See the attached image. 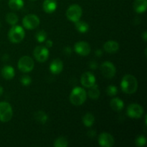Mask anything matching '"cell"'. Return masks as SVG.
Listing matches in <instances>:
<instances>
[{
  "label": "cell",
  "instance_id": "d4e9b609",
  "mask_svg": "<svg viewBox=\"0 0 147 147\" xmlns=\"http://www.w3.org/2000/svg\"><path fill=\"white\" fill-rule=\"evenodd\" d=\"M18 17L14 13L9 12L6 16V21H7L8 24H11V25H15L18 22Z\"/></svg>",
  "mask_w": 147,
  "mask_h": 147
},
{
  "label": "cell",
  "instance_id": "ac0fdd59",
  "mask_svg": "<svg viewBox=\"0 0 147 147\" xmlns=\"http://www.w3.org/2000/svg\"><path fill=\"white\" fill-rule=\"evenodd\" d=\"M14 70L11 66L6 65L1 69V76L6 80H11L14 76Z\"/></svg>",
  "mask_w": 147,
  "mask_h": 147
},
{
  "label": "cell",
  "instance_id": "ffe728a7",
  "mask_svg": "<svg viewBox=\"0 0 147 147\" xmlns=\"http://www.w3.org/2000/svg\"><path fill=\"white\" fill-rule=\"evenodd\" d=\"M88 96L90 98L92 99H97L100 96V90L98 85L95 83L93 86L90 87V89L88 90Z\"/></svg>",
  "mask_w": 147,
  "mask_h": 147
},
{
  "label": "cell",
  "instance_id": "ba28073f",
  "mask_svg": "<svg viewBox=\"0 0 147 147\" xmlns=\"http://www.w3.org/2000/svg\"><path fill=\"white\" fill-rule=\"evenodd\" d=\"M128 116L132 119H139L144 113V109L142 106L137 103H132L129 105L126 110Z\"/></svg>",
  "mask_w": 147,
  "mask_h": 147
},
{
  "label": "cell",
  "instance_id": "d6a6232c",
  "mask_svg": "<svg viewBox=\"0 0 147 147\" xmlns=\"http://www.w3.org/2000/svg\"><path fill=\"white\" fill-rule=\"evenodd\" d=\"M96 135V132L94 130H90L88 132V136L90 138H93Z\"/></svg>",
  "mask_w": 147,
  "mask_h": 147
},
{
  "label": "cell",
  "instance_id": "e575fe53",
  "mask_svg": "<svg viewBox=\"0 0 147 147\" xmlns=\"http://www.w3.org/2000/svg\"><path fill=\"white\" fill-rule=\"evenodd\" d=\"M53 42H52V40H47V41H46V47H53Z\"/></svg>",
  "mask_w": 147,
  "mask_h": 147
},
{
  "label": "cell",
  "instance_id": "83f0119b",
  "mask_svg": "<svg viewBox=\"0 0 147 147\" xmlns=\"http://www.w3.org/2000/svg\"><path fill=\"white\" fill-rule=\"evenodd\" d=\"M106 93L109 96H114L117 94L118 89L115 86H109L106 88Z\"/></svg>",
  "mask_w": 147,
  "mask_h": 147
},
{
  "label": "cell",
  "instance_id": "cb8c5ba5",
  "mask_svg": "<svg viewBox=\"0 0 147 147\" xmlns=\"http://www.w3.org/2000/svg\"><path fill=\"white\" fill-rule=\"evenodd\" d=\"M76 30L80 33H85L88 32L89 30V25L84 21H80V20L76 22Z\"/></svg>",
  "mask_w": 147,
  "mask_h": 147
},
{
  "label": "cell",
  "instance_id": "f35d334b",
  "mask_svg": "<svg viewBox=\"0 0 147 147\" xmlns=\"http://www.w3.org/2000/svg\"><path fill=\"white\" fill-rule=\"evenodd\" d=\"M1 22H0V27H1Z\"/></svg>",
  "mask_w": 147,
  "mask_h": 147
},
{
  "label": "cell",
  "instance_id": "277c9868",
  "mask_svg": "<svg viewBox=\"0 0 147 147\" xmlns=\"http://www.w3.org/2000/svg\"><path fill=\"white\" fill-rule=\"evenodd\" d=\"M13 111L11 105L7 102L0 103V121L1 122H8L12 118Z\"/></svg>",
  "mask_w": 147,
  "mask_h": 147
},
{
  "label": "cell",
  "instance_id": "d6986e66",
  "mask_svg": "<svg viewBox=\"0 0 147 147\" xmlns=\"http://www.w3.org/2000/svg\"><path fill=\"white\" fill-rule=\"evenodd\" d=\"M110 106L111 109L113 111H121L123 109L124 104H123V100H121L120 98H113L111 100Z\"/></svg>",
  "mask_w": 147,
  "mask_h": 147
},
{
  "label": "cell",
  "instance_id": "9a60e30c",
  "mask_svg": "<svg viewBox=\"0 0 147 147\" xmlns=\"http://www.w3.org/2000/svg\"><path fill=\"white\" fill-rule=\"evenodd\" d=\"M42 7L45 12L53 13L57 9V1L56 0H45Z\"/></svg>",
  "mask_w": 147,
  "mask_h": 147
},
{
  "label": "cell",
  "instance_id": "836d02e7",
  "mask_svg": "<svg viewBox=\"0 0 147 147\" xmlns=\"http://www.w3.org/2000/svg\"><path fill=\"white\" fill-rule=\"evenodd\" d=\"M95 53H96V56L100 57V56H102V55H103V51H102L101 50H100V49H98V50H96V51H95Z\"/></svg>",
  "mask_w": 147,
  "mask_h": 147
},
{
  "label": "cell",
  "instance_id": "44dd1931",
  "mask_svg": "<svg viewBox=\"0 0 147 147\" xmlns=\"http://www.w3.org/2000/svg\"><path fill=\"white\" fill-rule=\"evenodd\" d=\"M95 122V117L92 113H87L83 117V123L87 127H90Z\"/></svg>",
  "mask_w": 147,
  "mask_h": 147
},
{
  "label": "cell",
  "instance_id": "5b68a950",
  "mask_svg": "<svg viewBox=\"0 0 147 147\" xmlns=\"http://www.w3.org/2000/svg\"><path fill=\"white\" fill-rule=\"evenodd\" d=\"M82 8L78 4H73L70 6L66 11V16L67 19L71 22H76L78 21L82 16Z\"/></svg>",
  "mask_w": 147,
  "mask_h": 147
},
{
  "label": "cell",
  "instance_id": "5bb4252c",
  "mask_svg": "<svg viewBox=\"0 0 147 147\" xmlns=\"http://www.w3.org/2000/svg\"><path fill=\"white\" fill-rule=\"evenodd\" d=\"M63 69V63L61 60L57 58L52 61L50 65V70L53 74H59Z\"/></svg>",
  "mask_w": 147,
  "mask_h": 147
},
{
  "label": "cell",
  "instance_id": "7a4b0ae2",
  "mask_svg": "<svg viewBox=\"0 0 147 147\" xmlns=\"http://www.w3.org/2000/svg\"><path fill=\"white\" fill-rule=\"evenodd\" d=\"M87 93L86 90L80 87H76L73 89L70 95V103L74 106H80L86 100Z\"/></svg>",
  "mask_w": 147,
  "mask_h": 147
},
{
  "label": "cell",
  "instance_id": "74e56055",
  "mask_svg": "<svg viewBox=\"0 0 147 147\" xmlns=\"http://www.w3.org/2000/svg\"><path fill=\"white\" fill-rule=\"evenodd\" d=\"M3 91H4V89H3V88L1 87V86H0V96H1V95H2Z\"/></svg>",
  "mask_w": 147,
  "mask_h": 147
},
{
  "label": "cell",
  "instance_id": "1f68e13d",
  "mask_svg": "<svg viewBox=\"0 0 147 147\" xmlns=\"http://www.w3.org/2000/svg\"><path fill=\"white\" fill-rule=\"evenodd\" d=\"M72 53V49L70 47H65L64 48V53L65 55H69L71 54Z\"/></svg>",
  "mask_w": 147,
  "mask_h": 147
},
{
  "label": "cell",
  "instance_id": "8d00e7d4",
  "mask_svg": "<svg viewBox=\"0 0 147 147\" xmlns=\"http://www.w3.org/2000/svg\"><path fill=\"white\" fill-rule=\"evenodd\" d=\"M8 58H9V56L7 55H4L3 56V59H4V60H7Z\"/></svg>",
  "mask_w": 147,
  "mask_h": 147
},
{
  "label": "cell",
  "instance_id": "8992f818",
  "mask_svg": "<svg viewBox=\"0 0 147 147\" xmlns=\"http://www.w3.org/2000/svg\"><path fill=\"white\" fill-rule=\"evenodd\" d=\"M34 61L29 56H23L18 61V68L23 73H29L34 68Z\"/></svg>",
  "mask_w": 147,
  "mask_h": 147
},
{
  "label": "cell",
  "instance_id": "4dcf8cb0",
  "mask_svg": "<svg viewBox=\"0 0 147 147\" xmlns=\"http://www.w3.org/2000/svg\"><path fill=\"white\" fill-rule=\"evenodd\" d=\"M89 66H90V67L91 69L95 70V69H96L98 67V64L95 61H91L89 63Z\"/></svg>",
  "mask_w": 147,
  "mask_h": 147
},
{
  "label": "cell",
  "instance_id": "f1b7e54d",
  "mask_svg": "<svg viewBox=\"0 0 147 147\" xmlns=\"http://www.w3.org/2000/svg\"><path fill=\"white\" fill-rule=\"evenodd\" d=\"M136 145L138 146H144L146 143V139L144 136H139L136 138L135 141Z\"/></svg>",
  "mask_w": 147,
  "mask_h": 147
},
{
  "label": "cell",
  "instance_id": "8fae6325",
  "mask_svg": "<svg viewBox=\"0 0 147 147\" xmlns=\"http://www.w3.org/2000/svg\"><path fill=\"white\" fill-rule=\"evenodd\" d=\"M74 50L78 55L81 56H87L90 53V46L86 42H78L75 44Z\"/></svg>",
  "mask_w": 147,
  "mask_h": 147
},
{
  "label": "cell",
  "instance_id": "7402d4cb",
  "mask_svg": "<svg viewBox=\"0 0 147 147\" xmlns=\"http://www.w3.org/2000/svg\"><path fill=\"white\" fill-rule=\"evenodd\" d=\"M34 118L37 121H38L39 123H45L47 121V116L44 111H37L34 113Z\"/></svg>",
  "mask_w": 147,
  "mask_h": 147
},
{
  "label": "cell",
  "instance_id": "e0dca14e",
  "mask_svg": "<svg viewBox=\"0 0 147 147\" xmlns=\"http://www.w3.org/2000/svg\"><path fill=\"white\" fill-rule=\"evenodd\" d=\"M146 7L147 0H135L134 3V9L137 13L144 12Z\"/></svg>",
  "mask_w": 147,
  "mask_h": 147
},
{
  "label": "cell",
  "instance_id": "7c38bea8",
  "mask_svg": "<svg viewBox=\"0 0 147 147\" xmlns=\"http://www.w3.org/2000/svg\"><path fill=\"white\" fill-rule=\"evenodd\" d=\"M99 145L103 147H111L114 144L113 136L109 133H102L98 137Z\"/></svg>",
  "mask_w": 147,
  "mask_h": 147
},
{
  "label": "cell",
  "instance_id": "6da1fadb",
  "mask_svg": "<svg viewBox=\"0 0 147 147\" xmlns=\"http://www.w3.org/2000/svg\"><path fill=\"white\" fill-rule=\"evenodd\" d=\"M121 90L127 94L136 93L138 88V82L136 78L132 75H126L121 83Z\"/></svg>",
  "mask_w": 147,
  "mask_h": 147
},
{
  "label": "cell",
  "instance_id": "52a82bcc",
  "mask_svg": "<svg viewBox=\"0 0 147 147\" xmlns=\"http://www.w3.org/2000/svg\"><path fill=\"white\" fill-rule=\"evenodd\" d=\"M22 24L27 30H34L40 24V19L35 14H27L23 18Z\"/></svg>",
  "mask_w": 147,
  "mask_h": 147
},
{
  "label": "cell",
  "instance_id": "484cf974",
  "mask_svg": "<svg viewBox=\"0 0 147 147\" xmlns=\"http://www.w3.org/2000/svg\"><path fill=\"white\" fill-rule=\"evenodd\" d=\"M54 146L55 147H65L67 146L68 145V142H67V139L63 136H60V137L57 138L54 142Z\"/></svg>",
  "mask_w": 147,
  "mask_h": 147
},
{
  "label": "cell",
  "instance_id": "d590c367",
  "mask_svg": "<svg viewBox=\"0 0 147 147\" xmlns=\"http://www.w3.org/2000/svg\"><path fill=\"white\" fill-rule=\"evenodd\" d=\"M142 37H143V40H144L145 42H146V37H146V31L144 32L143 34H142Z\"/></svg>",
  "mask_w": 147,
  "mask_h": 147
},
{
  "label": "cell",
  "instance_id": "30bf717a",
  "mask_svg": "<svg viewBox=\"0 0 147 147\" xmlns=\"http://www.w3.org/2000/svg\"><path fill=\"white\" fill-rule=\"evenodd\" d=\"M33 54H34V57H35L37 61L43 63V62L46 61L48 58L49 50L45 47L37 46L34 48Z\"/></svg>",
  "mask_w": 147,
  "mask_h": 147
},
{
  "label": "cell",
  "instance_id": "f546056e",
  "mask_svg": "<svg viewBox=\"0 0 147 147\" xmlns=\"http://www.w3.org/2000/svg\"><path fill=\"white\" fill-rule=\"evenodd\" d=\"M21 83H22L23 86H30V83H32L31 78H30L29 76H27V75L23 76L21 78Z\"/></svg>",
  "mask_w": 147,
  "mask_h": 147
},
{
  "label": "cell",
  "instance_id": "4fadbf2b",
  "mask_svg": "<svg viewBox=\"0 0 147 147\" xmlns=\"http://www.w3.org/2000/svg\"><path fill=\"white\" fill-rule=\"evenodd\" d=\"M80 82L84 87L90 88L96 83V78L90 72H86L82 75Z\"/></svg>",
  "mask_w": 147,
  "mask_h": 147
},
{
  "label": "cell",
  "instance_id": "3957f363",
  "mask_svg": "<svg viewBox=\"0 0 147 147\" xmlns=\"http://www.w3.org/2000/svg\"><path fill=\"white\" fill-rule=\"evenodd\" d=\"M25 36L24 29L19 25H14L8 33L9 40L13 43H19L22 41Z\"/></svg>",
  "mask_w": 147,
  "mask_h": 147
},
{
  "label": "cell",
  "instance_id": "4316f807",
  "mask_svg": "<svg viewBox=\"0 0 147 147\" xmlns=\"http://www.w3.org/2000/svg\"><path fill=\"white\" fill-rule=\"evenodd\" d=\"M35 38L37 41H38L39 42H43L46 40V38H47V34H46V32L44 30H40L36 34Z\"/></svg>",
  "mask_w": 147,
  "mask_h": 147
},
{
  "label": "cell",
  "instance_id": "9c48e42d",
  "mask_svg": "<svg viewBox=\"0 0 147 147\" xmlns=\"http://www.w3.org/2000/svg\"><path fill=\"white\" fill-rule=\"evenodd\" d=\"M100 71L103 76L106 78H112L116 75V67L114 65L109 61L104 62L100 66Z\"/></svg>",
  "mask_w": 147,
  "mask_h": 147
},
{
  "label": "cell",
  "instance_id": "2e32d148",
  "mask_svg": "<svg viewBox=\"0 0 147 147\" xmlns=\"http://www.w3.org/2000/svg\"><path fill=\"white\" fill-rule=\"evenodd\" d=\"M103 49L105 50V51L109 53H114L119 50V45L117 42L110 40L105 43L103 45Z\"/></svg>",
  "mask_w": 147,
  "mask_h": 147
},
{
  "label": "cell",
  "instance_id": "603a6c76",
  "mask_svg": "<svg viewBox=\"0 0 147 147\" xmlns=\"http://www.w3.org/2000/svg\"><path fill=\"white\" fill-rule=\"evenodd\" d=\"M8 5L13 10H19L24 6L23 0H9Z\"/></svg>",
  "mask_w": 147,
  "mask_h": 147
}]
</instances>
